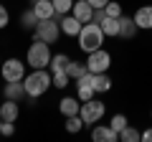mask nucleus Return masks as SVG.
<instances>
[{
  "mask_svg": "<svg viewBox=\"0 0 152 142\" xmlns=\"http://www.w3.org/2000/svg\"><path fill=\"white\" fill-rule=\"evenodd\" d=\"M23 86H26V97H31V99L43 97V94L53 86L51 71L48 69H31V74L23 76Z\"/></svg>",
  "mask_w": 152,
  "mask_h": 142,
  "instance_id": "obj_1",
  "label": "nucleus"
},
{
  "mask_svg": "<svg viewBox=\"0 0 152 142\" xmlns=\"http://www.w3.org/2000/svg\"><path fill=\"white\" fill-rule=\"evenodd\" d=\"M104 31L99 23H84L81 31H79V36H76V41H79V48L84 51V53H91V51L96 48H104Z\"/></svg>",
  "mask_w": 152,
  "mask_h": 142,
  "instance_id": "obj_2",
  "label": "nucleus"
},
{
  "mask_svg": "<svg viewBox=\"0 0 152 142\" xmlns=\"http://www.w3.org/2000/svg\"><path fill=\"white\" fill-rule=\"evenodd\" d=\"M51 56H53V53H51V46L48 43L33 38V43L28 46V51H26V66H31V69H48Z\"/></svg>",
  "mask_w": 152,
  "mask_h": 142,
  "instance_id": "obj_3",
  "label": "nucleus"
},
{
  "mask_svg": "<svg viewBox=\"0 0 152 142\" xmlns=\"http://www.w3.org/2000/svg\"><path fill=\"white\" fill-rule=\"evenodd\" d=\"M33 38L43 41V43H58L61 38V26H58V18H46V20H38L36 28H33Z\"/></svg>",
  "mask_w": 152,
  "mask_h": 142,
  "instance_id": "obj_4",
  "label": "nucleus"
},
{
  "mask_svg": "<svg viewBox=\"0 0 152 142\" xmlns=\"http://www.w3.org/2000/svg\"><path fill=\"white\" fill-rule=\"evenodd\" d=\"M104 114H107V104L99 102L96 97L89 99V102H81V109H79V117L84 119V124L86 127H94L96 122L104 119Z\"/></svg>",
  "mask_w": 152,
  "mask_h": 142,
  "instance_id": "obj_5",
  "label": "nucleus"
},
{
  "mask_svg": "<svg viewBox=\"0 0 152 142\" xmlns=\"http://www.w3.org/2000/svg\"><path fill=\"white\" fill-rule=\"evenodd\" d=\"M86 69L91 71V74H107L109 71V66H112V53L109 51H104V48H96V51H91V53H86Z\"/></svg>",
  "mask_w": 152,
  "mask_h": 142,
  "instance_id": "obj_6",
  "label": "nucleus"
},
{
  "mask_svg": "<svg viewBox=\"0 0 152 142\" xmlns=\"http://www.w3.org/2000/svg\"><path fill=\"white\" fill-rule=\"evenodd\" d=\"M0 76H3V81H23V76H26V61L20 59H5L3 64H0Z\"/></svg>",
  "mask_w": 152,
  "mask_h": 142,
  "instance_id": "obj_7",
  "label": "nucleus"
},
{
  "mask_svg": "<svg viewBox=\"0 0 152 142\" xmlns=\"http://www.w3.org/2000/svg\"><path fill=\"white\" fill-rule=\"evenodd\" d=\"M76 84H89L96 94H107L112 89V79L107 74H91V71H86L81 79H76Z\"/></svg>",
  "mask_w": 152,
  "mask_h": 142,
  "instance_id": "obj_8",
  "label": "nucleus"
},
{
  "mask_svg": "<svg viewBox=\"0 0 152 142\" xmlns=\"http://www.w3.org/2000/svg\"><path fill=\"white\" fill-rule=\"evenodd\" d=\"M58 26H61V36H69V38H76L84 23L79 20V18H74V15L69 13V15H61V18H58Z\"/></svg>",
  "mask_w": 152,
  "mask_h": 142,
  "instance_id": "obj_9",
  "label": "nucleus"
},
{
  "mask_svg": "<svg viewBox=\"0 0 152 142\" xmlns=\"http://www.w3.org/2000/svg\"><path fill=\"white\" fill-rule=\"evenodd\" d=\"M91 140H94V142H117V140H119V135H117L109 124L96 122V124L91 127Z\"/></svg>",
  "mask_w": 152,
  "mask_h": 142,
  "instance_id": "obj_10",
  "label": "nucleus"
},
{
  "mask_svg": "<svg viewBox=\"0 0 152 142\" xmlns=\"http://www.w3.org/2000/svg\"><path fill=\"white\" fill-rule=\"evenodd\" d=\"M71 15H74V18H79L81 23H91V20H94V8L89 5L86 0H74Z\"/></svg>",
  "mask_w": 152,
  "mask_h": 142,
  "instance_id": "obj_11",
  "label": "nucleus"
},
{
  "mask_svg": "<svg viewBox=\"0 0 152 142\" xmlns=\"http://www.w3.org/2000/svg\"><path fill=\"white\" fill-rule=\"evenodd\" d=\"M134 23L140 31H152V5H142L134 10Z\"/></svg>",
  "mask_w": 152,
  "mask_h": 142,
  "instance_id": "obj_12",
  "label": "nucleus"
},
{
  "mask_svg": "<svg viewBox=\"0 0 152 142\" xmlns=\"http://www.w3.org/2000/svg\"><path fill=\"white\" fill-rule=\"evenodd\" d=\"M20 102H13V99H5V102L0 104V119L3 122H15L20 117Z\"/></svg>",
  "mask_w": 152,
  "mask_h": 142,
  "instance_id": "obj_13",
  "label": "nucleus"
},
{
  "mask_svg": "<svg viewBox=\"0 0 152 142\" xmlns=\"http://www.w3.org/2000/svg\"><path fill=\"white\" fill-rule=\"evenodd\" d=\"M3 97L13 99V102L26 99V86H23V81H5V86H3Z\"/></svg>",
  "mask_w": 152,
  "mask_h": 142,
  "instance_id": "obj_14",
  "label": "nucleus"
},
{
  "mask_svg": "<svg viewBox=\"0 0 152 142\" xmlns=\"http://www.w3.org/2000/svg\"><path fill=\"white\" fill-rule=\"evenodd\" d=\"M31 8H33V13H36L38 20H46V18H56V10H53V3H51V0H36Z\"/></svg>",
  "mask_w": 152,
  "mask_h": 142,
  "instance_id": "obj_15",
  "label": "nucleus"
},
{
  "mask_svg": "<svg viewBox=\"0 0 152 142\" xmlns=\"http://www.w3.org/2000/svg\"><path fill=\"white\" fill-rule=\"evenodd\" d=\"M79 109H81V102L76 97H64L58 102V112L64 117H74V114H79Z\"/></svg>",
  "mask_w": 152,
  "mask_h": 142,
  "instance_id": "obj_16",
  "label": "nucleus"
},
{
  "mask_svg": "<svg viewBox=\"0 0 152 142\" xmlns=\"http://www.w3.org/2000/svg\"><path fill=\"white\" fill-rule=\"evenodd\" d=\"M137 31H140V28H137V23H134L132 15H122L119 18V38H132Z\"/></svg>",
  "mask_w": 152,
  "mask_h": 142,
  "instance_id": "obj_17",
  "label": "nucleus"
},
{
  "mask_svg": "<svg viewBox=\"0 0 152 142\" xmlns=\"http://www.w3.org/2000/svg\"><path fill=\"white\" fill-rule=\"evenodd\" d=\"M99 26H102V31H104V36H107V38H117V36H119V18L104 15L102 20H99Z\"/></svg>",
  "mask_w": 152,
  "mask_h": 142,
  "instance_id": "obj_18",
  "label": "nucleus"
},
{
  "mask_svg": "<svg viewBox=\"0 0 152 142\" xmlns=\"http://www.w3.org/2000/svg\"><path fill=\"white\" fill-rule=\"evenodd\" d=\"M86 64H81V61H69L66 64V74H69V79L71 81H76V79H81L84 74H86Z\"/></svg>",
  "mask_w": 152,
  "mask_h": 142,
  "instance_id": "obj_19",
  "label": "nucleus"
},
{
  "mask_svg": "<svg viewBox=\"0 0 152 142\" xmlns=\"http://www.w3.org/2000/svg\"><path fill=\"white\" fill-rule=\"evenodd\" d=\"M51 71V79H53V86L56 89H66L69 86V74H66V69H48Z\"/></svg>",
  "mask_w": 152,
  "mask_h": 142,
  "instance_id": "obj_20",
  "label": "nucleus"
},
{
  "mask_svg": "<svg viewBox=\"0 0 152 142\" xmlns=\"http://www.w3.org/2000/svg\"><path fill=\"white\" fill-rule=\"evenodd\" d=\"M137 140H142V132L137 127H132V124H127L119 132V142H137Z\"/></svg>",
  "mask_w": 152,
  "mask_h": 142,
  "instance_id": "obj_21",
  "label": "nucleus"
},
{
  "mask_svg": "<svg viewBox=\"0 0 152 142\" xmlns=\"http://www.w3.org/2000/svg\"><path fill=\"white\" fill-rule=\"evenodd\" d=\"M53 3V10H56V18L61 15H69L71 8H74V0H51Z\"/></svg>",
  "mask_w": 152,
  "mask_h": 142,
  "instance_id": "obj_22",
  "label": "nucleus"
},
{
  "mask_svg": "<svg viewBox=\"0 0 152 142\" xmlns=\"http://www.w3.org/2000/svg\"><path fill=\"white\" fill-rule=\"evenodd\" d=\"M96 97V91H94L89 84H76V99L79 102H89V99Z\"/></svg>",
  "mask_w": 152,
  "mask_h": 142,
  "instance_id": "obj_23",
  "label": "nucleus"
},
{
  "mask_svg": "<svg viewBox=\"0 0 152 142\" xmlns=\"http://www.w3.org/2000/svg\"><path fill=\"white\" fill-rule=\"evenodd\" d=\"M64 127H66V132L74 135V132H81L86 124H84V119H81L79 114H74V117H66V124H64Z\"/></svg>",
  "mask_w": 152,
  "mask_h": 142,
  "instance_id": "obj_24",
  "label": "nucleus"
},
{
  "mask_svg": "<svg viewBox=\"0 0 152 142\" xmlns=\"http://www.w3.org/2000/svg\"><path fill=\"white\" fill-rule=\"evenodd\" d=\"M127 124H129V119H127V117H124V114H114V117H112V119H109V127H112V130H114V132H117V135H119V132H122V130H124V127H127Z\"/></svg>",
  "mask_w": 152,
  "mask_h": 142,
  "instance_id": "obj_25",
  "label": "nucleus"
},
{
  "mask_svg": "<svg viewBox=\"0 0 152 142\" xmlns=\"http://www.w3.org/2000/svg\"><path fill=\"white\" fill-rule=\"evenodd\" d=\"M69 56L66 53H53L51 56V64H48V69H66V64H69Z\"/></svg>",
  "mask_w": 152,
  "mask_h": 142,
  "instance_id": "obj_26",
  "label": "nucleus"
},
{
  "mask_svg": "<svg viewBox=\"0 0 152 142\" xmlns=\"http://www.w3.org/2000/svg\"><path fill=\"white\" fill-rule=\"evenodd\" d=\"M104 13H107L109 18H122V15H124V13H122V5H119V3H114V0H109V3H107Z\"/></svg>",
  "mask_w": 152,
  "mask_h": 142,
  "instance_id": "obj_27",
  "label": "nucleus"
},
{
  "mask_svg": "<svg viewBox=\"0 0 152 142\" xmlns=\"http://www.w3.org/2000/svg\"><path fill=\"white\" fill-rule=\"evenodd\" d=\"M20 23H23V28H31V31H33V28H36L38 18H36V13H33V8H31V10H26V13H23Z\"/></svg>",
  "mask_w": 152,
  "mask_h": 142,
  "instance_id": "obj_28",
  "label": "nucleus"
},
{
  "mask_svg": "<svg viewBox=\"0 0 152 142\" xmlns=\"http://www.w3.org/2000/svg\"><path fill=\"white\" fill-rule=\"evenodd\" d=\"M0 135L3 137H13L15 135V122H3V124H0Z\"/></svg>",
  "mask_w": 152,
  "mask_h": 142,
  "instance_id": "obj_29",
  "label": "nucleus"
},
{
  "mask_svg": "<svg viewBox=\"0 0 152 142\" xmlns=\"http://www.w3.org/2000/svg\"><path fill=\"white\" fill-rule=\"evenodd\" d=\"M8 23H10V13H8V8L0 3V31L3 28H8Z\"/></svg>",
  "mask_w": 152,
  "mask_h": 142,
  "instance_id": "obj_30",
  "label": "nucleus"
},
{
  "mask_svg": "<svg viewBox=\"0 0 152 142\" xmlns=\"http://www.w3.org/2000/svg\"><path fill=\"white\" fill-rule=\"evenodd\" d=\"M86 3L94 8V10H99V8H107V3H109V0H86Z\"/></svg>",
  "mask_w": 152,
  "mask_h": 142,
  "instance_id": "obj_31",
  "label": "nucleus"
},
{
  "mask_svg": "<svg viewBox=\"0 0 152 142\" xmlns=\"http://www.w3.org/2000/svg\"><path fill=\"white\" fill-rule=\"evenodd\" d=\"M142 140H145V142H152V127H150V130H145V132H142Z\"/></svg>",
  "mask_w": 152,
  "mask_h": 142,
  "instance_id": "obj_32",
  "label": "nucleus"
},
{
  "mask_svg": "<svg viewBox=\"0 0 152 142\" xmlns=\"http://www.w3.org/2000/svg\"><path fill=\"white\" fill-rule=\"evenodd\" d=\"M0 124H3V119H0Z\"/></svg>",
  "mask_w": 152,
  "mask_h": 142,
  "instance_id": "obj_33",
  "label": "nucleus"
},
{
  "mask_svg": "<svg viewBox=\"0 0 152 142\" xmlns=\"http://www.w3.org/2000/svg\"><path fill=\"white\" fill-rule=\"evenodd\" d=\"M0 64H3V59H0Z\"/></svg>",
  "mask_w": 152,
  "mask_h": 142,
  "instance_id": "obj_34",
  "label": "nucleus"
},
{
  "mask_svg": "<svg viewBox=\"0 0 152 142\" xmlns=\"http://www.w3.org/2000/svg\"><path fill=\"white\" fill-rule=\"evenodd\" d=\"M150 117H152V112H150Z\"/></svg>",
  "mask_w": 152,
  "mask_h": 142,
  "instance_id": "obj_35",
  "label": "nucleus"
}]
</instances>
